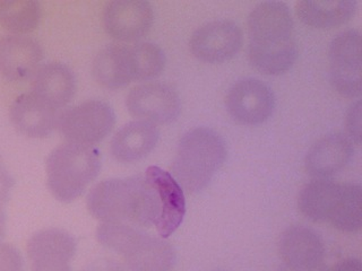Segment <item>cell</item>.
I'll use <instances>...</instances> for the list:
<instances>
[{"label":"cell","instance_id":"30","mask_svg":"<svg viewBox=\"0 0 362 271\" xmlns=\"http://www.w3.org/2000/svg\"><path fill=\"white\" fill-rule=\"evenodd\" d=\"M327 271H362L361 261L354 258L341 260Z\"/></svg>","mask_w":362,"mask_h":271},{"label":"cell","instance_id":"8","mask_svg":"<svg viewBox=\"0 0 362 271\" xmlns=\"http://www.w3.org/2000/svg\"><path fill=\"white\" fill-rule=\"evenodd\" d=\"M275 95L265 83L246 78L232 85L226 97V111L243 126L264 124L274 112Z\"/></svg>","mask_w":362,"mask_h":271},{"label":"cell","instance_id":"24","mask_svg":"<svg viewBox=\"0 0 362 271\" xmlns=\"http://www.w3.org/2000/svg\"><path fill=\"white\" fill-rule=\"evenodd\" d=\"M77 242L73 235L58 229H43L32 235L28 242L30 259L41 255H58L71 260L76 253Z\"/></svg>","mask_w":362,"mask_h":271},{"label":"cell","instance_id":"17","mask_svg":"<svg viewBox=\"0 0 362 271\" xmlns=\"http://www.w3.org/2000/svg\"><path fill=\"white\" fill-rule=\"evenodd\" d=\"M75 92L76 79L73 71L59 62L45 64L33 75L32 93L56 110L66 107Z\"/></svg>","mask_w":362,"mask_h":271},{"label":"cell","instance_id":"16","mask_svg":"<svg viewBox=\"0 0 362 271\" xmlns=\"http://www.w3.org/2000/svg\"><path fill=\"white\" fill-rule=\"evenodd\" d=\"M58 110L33 93L18 96L11 107V122L21 133L30 138L48 137L58 124Z\"/></svg>","mask_w":362,"mask_h":271},{"label":"cell","instance_id":"27","mask_svg":"<svg viewBox=\"0 0 362 271\" xmlns=\"http://www.w3.org/2000/svg\"><path fill=\"white\" fill-rule=\"evenodd\" d=\"M23 259L15 246L0 243V271H22Z\"/></svg>","mask_w":362,"mask_h":271},{"label":"cell","instance_id":"23","mask_svg":"<svg viewBox=\"0 0 362 271\" xmlns=\"http://www.w3.org/2000/svg\"><path fill=\"white\" fill-rule=\"evenodd\" d=\"M362 189L359 184L341 183L339 199L329 223L341 231L356 233L362 225Z\"/></svg>","mask_w":362,"mask_h":271},{"label":"cell","instance_id":"6","mask_svg":"<svg viewBox=\"0 0 362 271\" xmlns=\"http://www.w3.org/2000/svg\"><path fill=\"white\" fill-rule=\"evenodd\" d=\"M116 124V114L105 102L90 100L62 111L57 127L69 143L93 146L107 137Z\"/></svg>","mask_w":362,"mask_h":271},{"label":"cell","instance_id":"9","mask_svg":"<svg viewBox=\"0 0 362 271\" xmlns=\"http://www.w3.org/2000/svg\"><path fill=\"white\" fill-rule=\"evenodd\" d=\"M243 31L235 22L214 20L198 28L189 41L196 59L206 64H222L235 58L243 48Z\"/></svg>","mask_w":362,"mask_h":271},{"label":"cell","instance_id":"13","mask_svg":"<svg viewBox=\"0 0 362 271\" xmlns=\"http://www.w3.org/2000/svg\"><path fill=\"white\" fill-rule=\"evenodd\" d=\"M43 59L37 40L25 35H6L0 39V73L11 82L33 76Z\"/></svg>","mask_w":362,"mask_h":271},{"label":"cell","instance_id":"28","mask_svg":"<svg viewBox=\"0 0 362 271\" xmlns=\"http://www.w3.org/2000/svg\"><path fill=\"white\" fill-rule=\"evenodd\" d=\"M32 271H71L69 260L54 255L32 259Z\"/></svg>","mask_w":362,"mask_h":271},{"label":"cell","instance_id":"26","mask_svg":"<svg viewBox=\"0 0 362 271\" xmlns=\"http://www.w3.org/2000/svg\"><path fill=\"white\" fill-rule=\"evenodd\" d=\"M361 101L358 100L349 107L346 116H345V128H346L349 139L356 145L361 144Z\"/></svg>","mask_w":362,"mask_h":271},{"label":"cell","instance_id":"2","mask_svg":"<svg viewBox=\"0 0 362 271\" xmlns=\"http://www.w3.org/2000/svg\"><path fill=\"white\" fill-rule=\"evenodd\" d=\"M88 212L103 222L141 227L156 225L158 200L146 178L109 179L92 188L86 200Z\"/></svg>","mask_w":362,"mask_h":271},{"label":"cell","instance_id":"14","mask_svg":"<svg viewBox=\"0 0 362 271\" xmlns=\"http://www.w3.org/2000/svg\"><path fill=\"white\" fill-rule=\"evenodd\" d=\"M325 246L322 237L307 226H288L279 241L283 265L290 268H316L324 265Z\"/></svg>","mask_w":362,"mask_h":271},{"label":"cell","instance_id":"5","mask_svg":"<svg viewBox=\"0 0 362 271\" xmlns=\"http://www.w3.org/2000/svg\"><path fill=\"white\" fill-rule=\"evenodd\" d=\"M101 169L99 150L93 146L65 143L47 159L49 190L62 203H71L84 193Z\"/></svg>","mask_w":362,"mask_h":271},{"label":"cell","instance_id":"15","mask_svg":"<svg viewBox=\"0 0 362 271\" xmlns=\"http://www.w3.org/2000/svg\"><path fill=\"white\" fill-rule=\"evenodd\" d=\"M354 143L343 133L325 136L305 156V169L315 179H328L344 169L354 157Z\"/></svg>","mask_w":362,"mask_h":271},{"label":"cell","instance_id":"10","mask_svg":"<svg viewBox=\"0 0 362 271\" xmlns=\"http://www.w3.org/2000/svg\"><path fill=\"white\" fill-rule=\"evenodd\" d=\"M128 112L139 121L165 124L175 121L181 111L180 97L161 83H145L130 90L126 97Z\"/></svg>","mask_w":362,"mask_h":271},{"label":"cell","instance_id":"18","mask_svg":"<svg viewBox=\"0 0 362 271\" xmlns=\"http://www.w3.org/2000/svg\"><path fill=\"white\" fill-rule=\"evenodd\" d=\"M160 133L156 124L133 121L124 124L111 140V152L117 161L132 163L148 155L158 144Z\"/></svg>","mask_w":362,"mask_h":271},{"label":"cell","instance_id":"25","mask_svg":"<svg viewBox=\"0 0 362 271\" xmlns=\"http://www.w3.org/2000/svg\"><path fill=\"white\" fill-rule=\"evenodd\" d=\"M129 51L134 80L147 82L163 73L167 58L158 45L150 42L137 43L129 47Z\"/></svg>","mask_w":362,"mask_h":271},{"label":"cell","instance_id":"1","mask_svg":"<svg viewBox=\"0 0 362 271\" xmlns=\"http://www.w3.org/2000/svg\"><path fill=\"white\" fill-rule=\"evenodd\" d=\"M248 56L256 71L280 76L297 60L291 11L282 1H264L248 17Z\"/></svg>","mask_w":362,"mask_h":271},{"label":"cell","instance_id":"7","mask_svg":"<svg viewBox=\"0 0 362 271\" xmlns=\"http://www.w3.org/2000/svg\"><path fill=\"white\" fill-rule=\"evenodd\" d=\"M332 86L339 95L356 99L361 95V33L348 30L337 34L328 51Z\"/></svg>","mask_w":362,"mask_h":271},{"label":"cell","instance_id":"22","mask_svg":"<svg viewBox=\"0 0 362 271\" xmlns=\"http://www.w3.org/2000/svg\"><path fill=\"white\" fill-rule=\"evenodd\" d=\"M41 15V5L35 0H0V23L16 35L34 31Z\"/></svg>","mask_w":362,"mask_h":271},{"label":"cell","instance_id":"20","mask_svg":"<svg viewBox=\"0 0 362 271\" xmlns=\"http://www.w3.org/2000/svg\"><path fill=\"white\" fill-rule=\"evenodd\" d=\"M358 11L354 0L311 1L303 0L296 5L298 18L305 24L318 30H328L343 25L351 20Z\"/></svg>","mask_w":362,"mask_h":271},{"label":"cell","instance_id":"11","mask_svg":"<svg viewBox=\"0 0 362 271\" xmlns=\"http://www.w3.org/2000/svg\"><path fill=\"white\" fill-rule=\"evenodd\" d=\"M154 22L152 5L143 0H115L105 6L103 26L112 39L133 42L145 37Z\"/></svg>","mask_w":362,"mask_h":271},{"label":"cell","instance_id":"4","mask_svg":"<svg viewBox=\"0 0 362 271\" xmlns=\"http://www.w3.org/2000/svg\"><path fill=\"white\" fill-rule=\"evenodd\" d=\"M102 246L122 255L129 271H171L175 248L162 237L152 236L130 224L103 222L96 229Z\"/></svg>","mask_w":362,"mask_h":271},{"label":"cell","instance_id":"19","mask_svg":"<svg viewBox=\"0 0 362 271\" xmlns=\"http://www.w3.org/2000/svg\"><path fill=\"white\" fill-rule=\"evenodd\" d=\"M92 71L96 82L110 90L124 88L133 82L129 47L107 45L94 58Z\"/></svg>","mask_w":362,"mask_h":271},{"label":"cell","instance_id":"31","mask_svg":"<svg viewBox=\"0 0 362 271\" xmlns=\"http://www.w3.org/2000/svg\"><path fill=\"white\" fill-rule=\"evenodd\" d=\"M277 271H327V269H326L325 265H320L316 268H290V267L282 265Z\"/></svg>","mask_w":362,"mask_h":271},{"label":"cell","instance_id":"12","mask_svg":"<svg viewBox=\"0 0 362 271\" xmlns=\"http://www.w3.org/2000/svg\"><path fill=\"white\" fill-rule=\"evenodd\" d=\"M145 178L156 191L158 200V217L156 227L162 239L173 235L184 220L186 215L185 192L171 173L158 167L146 169Z\"/></svg>","mask_w":362,"mask_h":271},{"label":"cell","instance_id":"3","mask_svg":"<svg viewBox=\"0 0 362 271\" xmlns=\"http://www.w3.org/2000/svg\"><path fill=\"white\" fill-rule=\"evenodd\" d=\"M226 155V140L220 133L211 128H195L179 141L171 175L184 192L198 193L209 186Z\"/></svg>","mask_w":362,"mask_h":271},{"label":"cell","instance_id":"21","mask_svg":"<svg viewBox=\"0 0 362 271\" xmlns=\"http://www.w3.org/2000/svg\"><path fill=\"white\" fill-rule=\"evenodd\" d=\"M341 191V183L329 179H315L303 186L298 198V208L315 223L331 220Z\"/></svg>","mask_w":362,"mask_h":271},{"label":"cell","instance_id":"29","mask_svg":"<svg viewBox=\"0 0 362 271\" xmlns=\"http://www.w3.org/2000/svg\"><path fill=\"white\" fill-rule=\"evenodd\" d=\"M82 271H124V268L116 260L101 258L88 263Z\"/></svg>","mask_w":362,"mask_h":271}]
</instances>
